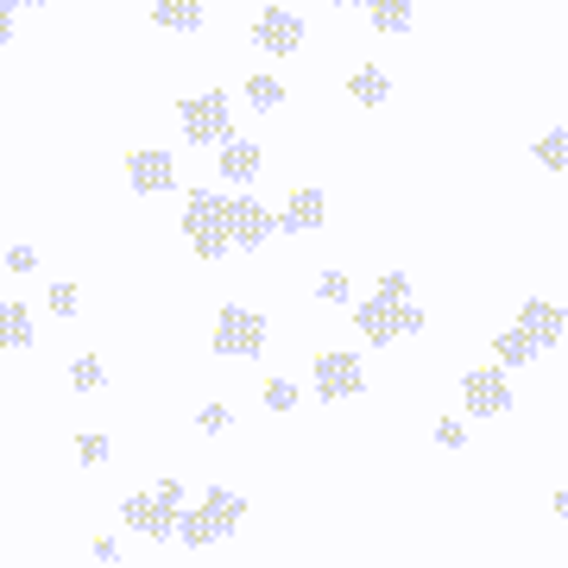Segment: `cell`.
<instances>
[{
	"label": "cell",
	"mask_w": 568,
	"mask_h": 568,
	"mask_svg": "<svg viewBox=\"0 0 568 568\" xmlns=\"http://www.w3.org/2000/svg\"><path fill=\"white\" fill-rule=\"evenodd\" d=\"M121 518H126V530H140L145 544H171L183 525V487L178 480H159L152 493H133L121 506Z\"/></svg>",
	"instance_id": "cell-1"
},
{
	"label": "cell",
	"mask_w": 568,
	"mask_h": 568,
	"mask_svg": "<svg viewBox=\"0 0 568 568\" xmlns=\"http://www.w3.org/2000/svg\"><path fill=\"white\" fill-rule=\"evenodd\" d=\"M241 518H246V499H241V493H227V487H209V493H203V506H196V511H183L178 537H183L190 549H203V544H222V537H234V530H241Z\"/></svg>",
	"instance_id": "cell-2"
},
{
	"label": "cell",
	"mask_w": 568,
	"mask_h": 568,
	"mask_svg": "<svg viewBox=\"0 0 568 568\" xmlns=\"http://www.w3.org/2000/svg\"><path fill=\"white\" fill-rule=\"evenodd\" d=\"M183 234L196 241V260H222L227 246H234L222 190H190V203H183Z\"/></svg>",
	"instance_id": "cell-3"
},
{
	"label": "cell",
	"mask_w": 568,
	"mask_h": 568,
	"mask_svg": "<svg viewBox=\"0 0 568 568\" xmlns=\"http://www.w3.org/2000/svg\"><path fill=\"white\" fill-rule=\"evenodd\" d=\"M354 328H361L373 347H386V342H398V335H424L429 328V316L424 310H410V297H366L361 310H354Z\"/></svg>",
	"instance_id": "cell-4"
},
{
	"label": "cell",
	"mask_w": 568,
	"mask_h": 568,
	"mask_svg": "<svg viewBox=\"0 0 568 568\" xmlns=\"http://www.w3.org/2000/svg\"><path fill=\"white\" fill-rule=\"evenodd\" d=\"M178 126H183L190 145H222L227 133H234V108H227L222 89H203V95L178 102Z\"/></svg>",
	"instance_id": "cell-5"
},
{
	"label": "cell",
	"mask_w": 568,
	"mask_h": 568,
	"mask_svg": "<svg viewBox=\"0 0 568 568\" xmlns=\"http://www.w3.org/2000/svg\"><path fill=\"white\" fill-rule=\"evenodd\" d=\"M215 354H222V361H260L265 354V316L260 310L227 304L222 323H215Z\"/></svg>",
	"instance_id": "cell-6"
},
{
	"label": "cell",
	"mask_w": 568,
	"mask_h": 568,
	"mask_svg": "<svg viewBox=\"0 0 568 568\" xmlns=\"http://www.w3.org/2000/svg\"><path fill=\"white\" fill-rule=\"evenodd\" d=\"M462 405L474 417H506L511 410V386H506V366H474L462 379Z\"/></svg>",
	"instance_id": "cell-7"
},
{
	"label": "cell",
	"mask_w": 568,
	"mask_h": 568,
	"mask_svg": "<svg viewBox=\"0 0 568 568\" xmlns=\"http://www.w3.org/2000/svg\"><path fill=\"white\" fill-rule=\"evenodd\" d=\"M253 44H260L265 58H297V44H304V20H297L291 7H260V20H253Z\"/></svg>",
	"instance_id": "cell-8"
},
{
	"label": "cell",
	"mask_w": 568,
	"mask_h": 568,
	"mask_svg": "<svg viewBox=\"0 0 568 568\" xmlns=\"http://www.w3.org/2000/svg\"><path fill=\"white\" fill-rule=\"evenodd\" d=\"M227 227H234V246H241V253H260V246L278 234V215L265 203H253V196H227Z\"/></svg>",
	"instance_id": "cell-9"
},
{
	"label": "cell",
	"mask_w": 568,
	"mask_h": 568,
	"mask_svg": "<svg viewBox=\"0 0 568 568\" xmlns=\"http://www.w3.org/2000/svg\"><path fill=\"white\" fill-rule=\"evenodd\" d=\"M316 392H323L328 405H342V398H361L366 392V373L354 354H316Z\"/></svg>",
	"instance_id": "cell-10"
},
{
	"label": "cell",
	"mask_w": 568,
	"mask_h": 568,
	"mask_svg": "<svg viewBox=\"0 0 568 568\" xmlns=\"http://www.w3.org/2000/svg\"><path fill=\"white\" fill-rule=\"evenodd\" d=\"M126 183H133L140 196H164V190L178 183V164H171V152H133V159H126Z\"/></svg>",
	"instance_id": "cell-11"
},
{
	"label": "cell",
	"mask_w": 568,
	"mask_h": 568,
	"mask_svg": "<svg viewBox=\"0 0 568 568\" xmlns=\"http://www.w3.org/2000/svg\"><path fill=\"white\" fill-rule=\"evenodd\" d=\"M328 222L323 190H291V203L278 209V234H316Z\"/></svg>",
	"instance_id": "cell-12"
},
{
	"label": "cell",
	"mask_w": 568,
	"mask_h": 568,
	"mask_svg": "<svg viewBox=\"0 0 568 568\" xmlns=\"http://www.w3.org/2000/svg\"><path fill=\"white\" fill-rule=\"evenodd\" d=\"M518 328H525L530 342H537V347H544V354H549V347L562 342L568 316H562V310H556V304H549V297H530V304L518 310Z\"/></svg>",
	"instance_id": "cell-13"
},
{
	"label": "cell",
	"mask_w": 568,
	"mask_h": 568,
	"mask_svg": "<svg viewBox=\"0 0 568 568\" xmlns=\"http://www.w3.org/2000/svg\"><path fill=\"white\" fill-rule=\"evenodd\" d=\"M347 95H354V108H386L392 102V77L379 70V63H361V70L347 77Z\"/></svg>",
	"instance_id": "cell-14"
},
{
	"label": "cell",
	"mask_w": 568,
	"mask_h": 568,
	"mask_svg": "<svg viewBox=\"0 0 568 568\" xmlns=\"http://www.w3.org/2000/svg\"><path fill=\"white\" fill-rule=\"evenodd\" d=\"M215 164H222V178L227 183H253V171H260V145H253V140H234V133H227V140H222V159H215Z\"/></svg>",
	"instance_id": "cell-15"
},
{
	"label": "cell",
	"mask_w": 568,
	"mask_h": 568,
	"mask_svg": "<svg viewBox=\"0 0 568 568\" xmlns=\"http://www.w3.org/2000/svg\"><path fill=\"white\" fill-rule=\"evenodd\" d=\"M152 20L164 32H196L203 26V0H152Z\"/></svg>",
	"instance_id": "cell-16"
},
{
	"label": "cell",
	"mask_w": 568,
	"mask_h": 568,
	"mask_svg": "<svg viewBox=\"0 0 568 568\" xmlns=\"http://www.w3.org/2000/svg\"><path fill=\"white\" fill-rule=\"evenodd\" d=\"M493 361L499 366H530V361H544V347L530 342L525 328H506V335H493Z\"/></svg>",
	"instance_id": "cell-17"
},
{
	"label": "cell",
	"mask_w": 568,
	"mask_h": 568,
	"mask_svg": "<svg viewBox=\"0 0 568 568\" xmlns=\"http://www.w3.org/2000/svg\"><path fill=\"white\" fill-rule=\"evenodd\" d=\"M0 347H32V310L0 304Z\"/></svg>",
	"instance_id": "cell-18"
},
{
	"label": "cell",
	"mask_w": 568,
	"mask_h": 568,
	"mask_svg": "<svg viewBox=\"0 0 568 568\" xmlns=\"http://www.w3.org/2000/svg\"><path fill=\"white\" fill-rule=\"evenodd\" d=\"M530 159L549 164V171H568V133H562V126H549L544 140L530 145Z\"/></svg>",
	"instance_id": "cell-19"
},
{
	"label": "cell",
	"mask_w": 568,
	"mask_h": 568,
	"mask_svg": "<svg viewBox=\"0 0 568 568\" xmlns=\"http://www.w3.org/2000/svg\"><path fill=\"white\" fill-rule=\"evenodd\" d=\"M410 20H417L410 0H373V26L379 32H410Z\"/></svg>",
	"instance_id": "cell-20"
},
{
	"label": "cell",
	"mask_w": 568,
	"mask_h": 568,
	"mask_svg": "<svg viewBox=\"0 0 568 568\" xmlns=\"http://www.w3.org/2000/svg\"><path fill=\"white\" fill-rule=\"evenodd\" d=\"M246 102L260 108V114H278V102H284V82H278V77H246Z\"/></svg>",
	"instance_id": "cell-21"
},
{
	"label": "cell",
	"mask_w": 568,
	"mask_h": 568,
	"mask_svg": "<svg viewBox=\"0 0 568 568\" xmlns=\"http://www.w3.org/2000/svg\"><path fill=\"white\" fill-rule=\"evenodd\" d=\"M70 386H77V392H102V386H108L102 361H95V354H82V361L70 366Z\"/></svg>",
	"instance_id": "cell-22"
},
{
	"label": "cell",
	"mask_w": 568,
	"mask_h": 568,
	"mask_svg": "<svg viewBox=\"0 0 568 568\" xmlns=\"http://www.w3.org/2000/svg\"><path fill=\"white\" fill-rule=\"evenodd\" d=\"M316 297H323V304H347V272L342 265H328L323 278H316Z\"/></svg>",
	"instance_id": "cell-23"
},
{
	"label": "cell",
	"mask_w": 568,
	"mask_h": 568,
	"mask_svg": "<svg viewBox=\"0 0 568 568\" xmlns=\"http://www.w3.org/2000/svg\"><path fill=\"white\" fill-rule=\"evenodd\" d=\"M265 410H297V386L291 379H272L265 386Z\"/></svg>",
	"instance_id": "cell-24"
},
{
	"label": "cell",
	"mask_w": 568,
	"mask_h": 568,
	"mask_svg": "<svg viewBox=\"0 0 568 568\" xmlns=\"http://www.w3.org/2000/svg\"><path fill=\"white\" fill-rule=\"evenodd\" d=\"M77 455H82L89 467H102V462H108V436H95V429H89V436H77Z\"/></svg>",
	"instance_id": "cell-25"
},
{
	"label": "cell",
	"mask_w": 568,
	"mask_h": 568,
	"mask_svg": "<svg viewBox=\"0 0 568 568\" xmlns=\"http://www.w3.org/2000/svg\"><path fill=\"white\" fill-rule=\"evenodd\" d=\"M44 304H51V316H77V284H51Z\"/></svg>",
	"instance_id": "cell-26"
},
{
	"label": "cell",
	"mask_w": 568,
	"mask_h": 568,
	"mask_svg": "<svg viewBox=\"0 0 568 568\" xmlns=\"http://www.w3.org/2000/svg\"><path fill=\"white\" fill-rule=\"evenodd\" d=\"M196 424H203L209 436H222V429L234 424V410H227V405H203V410H196Z\"/></svg>",
	"instance_id": "cell-27"
},
{
	"label": "cell",
	"mask_w": 568,
	"mask_h": 568,
	"mask_svg": "<svg viewBox=\"0 0 568 568\" xmlns=\"http://www.w3.org/2000/svg\"><path fill=\"white\" fill-rule=\"evenodd\" d=\"M32 265H39V253H32V246H13V253H7V272H32Z\"/></svg>",
	"instance_id": "cell-28"
},
{
	"label": "cell",
	"mask_w": 568,
	"mask_h": 568,
	"mask_svg": "<svg viewBox=\"0 0 568 568\" xmlns=\"http://www.w3.org/2000/svg\"><path fill=\"white\" fill-rule=\"evenodd\" d=\"M379 291H386V297H410V278H405V272H386V278H379Z\"/></svg>",
	"instance_id": "cell-29"
},
{
	"label": "cell",
	"mask_w": 568,
	"mask_h": 568,
	"mask_svg": "<svg viewBox=\"0 0 568 568\" xmlns=\"http://www.w3.org/2000/svg\"><path fill=\"white\" fill-rule=\"evenodd\" d=\"M436 443H443V448H462L467 429H462V424H436Z\"/></svg>",
	"instance_id": "cell-30"
},
{
	"label": "cell",
	"mask_w": 568,
	"mask_h": 568,
	"mask_svg": "<svg viewBox=\"0 0 568 568\" xmlns=\"http://www.w3.org/2000/svg\"><path fill=\"white\" fill-rule=\"evenodd\" d=\"M13 39V7H7V0H0V44Z\"/></svg>",
	"instance_id": "cell-31"
},
{
	"label": "cell",
	"mask_w": 568,
	"mask_h": 568,
	"mask_svg": "<svg viewBox=\"0 0 568 568\" xmlns=\"http://www.w3.org/2000/svg\"><path fill=\"white\" fill-rule=\"evenodd\" d=\"M549 506L562 511V525H568V487H562V493H556V499H549Z\"/></svg>",
	"instance_id": "cell-32"
},
{
	"label": "cell",
	"mask_w": 568,
	"mask_h": 568,
	"mask_svg": "<svg viewBox=\"0 0 568 568\" xmlns=\"http://www.w3.org/2000/svg\"><path fill=\"white\" fill-rule=\"evenodd\" d=\"M335 7H373V0H335Z\"/></svg>",
	"instance_id": "cell-33"
},
{
	"label": "cell",
	"mask_w": 568,
	"mask_h": 568,
	"mask_svg": "<svg viewBox=\"0 0 568 568\" xmlns=\"http://www.w3.org/2000/svg\"><path fill=\"white\" fill-rule=\"evenodd\" d=\"M7 7H39V0H7Z\"/></svg>",
	"instance_id": "cell-34"
}]
</instances>
